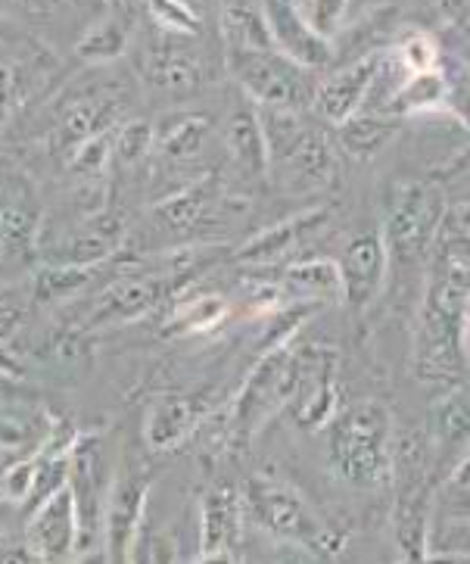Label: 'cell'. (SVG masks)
<instances>
[{"label":"cell","mask_w":470,"mask_h":564,"mask_svg":"<svg viewBox=\"0 0 470 564\" xmlns=\"http://www.w3.org/2000/svg\"><path fill=\"white\" fill-rule=\"evenodd\" d=\"M470 310V240L439 235L430 250L427 291L417 322L415 371L420 381L452 383L464 365V315Z\"/></svg>","instance_id":"obj_1"},{"label":"cell","mask_w":470,"mask_h":564,"mask_svg":"<svg viewBox=\"0 0 470 564\" xmlns=\"http://www.w3.org/2000/svg\"><path fill=\"white\" fill-rule=\"evenodd\" d=\"M240 492L247 524L259 533L289 549H299L306 558H334L343 549V530L334 528L287 477L259 471L243 484Z\"/></svg>","instance_id":"obj_2"},{"label":"cell","mask_w":470,"mask_h":564,"mask_svg":"<svg viewBox=\"0 0 470 564\" xmlns=\"http://www.w3.org/2000/svg\"><path fill=\"white\" fill-rule=\"evenodd\" d=\"M327 455L334 474L359 490H383L396 480L393 412L378 400L352 402L330 421Z\"/></svg>","instance_id":"obj_3"},{"label":"cell","mask_w":470,"mask_h":564,"mask_svg":"<svg viewBox=\"0 0 470 564\" xmlns=\"http://www.w3.org/2000/svg\"><path fill=\"white\" fill-rule=\"evenodd\" d=\"M225 69L255 107L303 112L315 104L318 85L311 82V69L277 47H225Z\"/></svg>","instance_id":"obj_4"},{"label":"cell","mask_w":470,"mask_h":564,"mask_svg":"<svg viewBox=\"0 0 470 564\" xmlns=\"http://www.w3.org/2000/svg\"><path fill=\"white\" fill-rule=\"evenodd\" d=\"M446 206L449 200L430 182H398L390 187L380 228L390 250V265H417L420 259H430Z\"/></svg>","instance_id":"obj_5"},{"label":"cell","mask_w":470,"mask_h":564,"mask_svg":"<svg viewBox=\"0 0 470 564\" xmlns=\"http://www.w3.org/2000/svg\"><path fill=\"white\" fill-rule=\"evenodd\" d=\"M296 378H299V346L281 344L269 349L237 397L228 434L237 443H250L269 424V419L287 409L296 390Z\"/></svg>","instance_id":"obj_6"},{"label":"cell","mask_w":470,"mask_h":564,"mask_svg":"<svg viewBox=\"0 0 470 564\" xmlns=\"http://www.w3.org/2000/svg\"><path fill=\"white\" fill-rule=\"evenodd\" d=\"M112 462L103 434H78L69 453V490L78 511V558L103 546V514H107Z\"/></svg>","instance_id":"obj_7"},{"label":"cell","mask_w":470,"mask_h":564,"mask_svg":"<svg viewBox=\"0 0 470 564\" xmlns=\"http://www.w3.org/2000/svg\"><path fill=\"white\" fill-rule=\"evenodd\" d=\"M153 471L146 468L144 458L125 455L109 487L107 514H103V558L107 562H131L138 546V536L144 528L146 502L153 492Z\"/></svg>","instance_id":"obj_8"},{"label":"cell","mask_w":470,"mask_h":564,"mask_svg":"<svg viewBox=\"0 0 470 564\" xmlns=\"http://www.w3.org/2000/svg\"><path fill=\"white\" fill-rule=\"evenodd\" d=\"M190 274V253L168 256L165 269H144V272H125L112 281L107 291L97 296V306L88 315V328H119L144 318L165 300L172 284Z\"/></svg>","instance_id":"obj_9"},{"label":"cell","mask_w":470,"mask_h":564,"mask_svg":"<svg viewBox=\"0 0 470 564\" xmlns=\"http://www.w3.org/2000/svg\"><path fill=\"white\" fill-rule=\"evenodd\" d=\"M141 75L165 97H190L216 78L206 51L197 47V37L168 35L160 29H153L141 51Z\"/></svg>","instance_id":"obj_10"},{"label":"cell","mask_w":470,"mask_h":564,"mask_svg":"<svg viewBox=\"0 0 470 564\" xmlns=\"http://www.w3.org/2000/svg\"><path fill=\"white\" fill-rule=\"evenodd\" d=\"M340 352L330 346H299V378L293 400L287 402L289 415L299 431L318 434L340 415Z\"/></svg>","instance_id":"obj_11"},{"label":"cell","mask_w":470,"mask_h":564,"mask_svg":"<svg viewBox=\"0 0 470 564\" xmlns=\"http://www.w3.org/2000/svg\"><path fill=\"white\" fill-rule=\"evenodd\" d=\"M412 462L393 506V533H396L398 555L405 562H427L430 549V514H434V484H430V453L420 449H398Z\"/></svg>","instance_id":"obj_12"},{"label":"cell","mask_w":470,"mask_h":564,"mask_svg":"<svg viewBox=\"0 0 470 564\" xmlns=\"http://www.w3.org/2000/svg\"><path fill=\"white\" fill-rule=\"evenodd\" d=\"M122 119H125V91H119L116 85L103 82V85H94V88L73 94L59 107L51 141H54L56 150L73 153L75 147L91 141L97 134L116 131L122 126Z\"/></svg>","instance_id":"obj_13"},{"label":"cell","mask_w":470,"mask_h":564,"mask_svg":"<svg viewBox=\"0 0 470 564\" xmlns=\"http://www.w3.org/2000/svg\"><path fill=\"white\" fill-rule=\"evenodd\" d=\"M247 528L243 492L221 480L203 492L197 509V562H231Z\"/></svg>","instance_id":"obj_14"},{"label":"cell","mask_w":470,"mask_h":564,"mask_svg":"<svg viewBox=\"0 0 470 564\" xmlns=\"http://www.w3.org/2000/svg\"><path fill=\"white\" fill-rule=\"evenodd\" d=\"M259 3H262V17L269 25L272 44L281 54H287L311 73H321L330 66L334 41L308 22L299 0H259Z\"/></svg>","instance_id":"obj_15"},{"label":"cell","mask_w":470,"mask_h":564,"mask_svg":"<svg viewBox=\"0 0 470 564\" xmlns=\"http://www.w3.org/2000/svg\"><path fill=\"white\" fill-rule=\"evenodd\" d=\"M470 449V381L446 383L427 412V453L436 471H449Z\"/></svg>","instance_id":"obj_16"},{"label":"cell","mask_w":470,"mask_h":564,"mask_svg":"<svg viewBox=\"0 0 470 564\" xmlns=\"http://www.w3.org/2000/svg\"><path fill=\"white\" fill-rule=\"evenodd\" d=\"M25 549L35 562L78 558V511L69 484L32 509V518L25 524Z\"/></svg>","instance_id":"obj_17"},{"label":"cell","mask_w":470,"mask_h":564,"mask_svg":"<svg viewBox=\"0 0 470 564\" xmlns=\"http://www.w3.org/2000/svg\"><path fill=\"white\" fill-rule=\"evenodd\" d=\"M221 147H225L228 169L234 172L240 182H265V175L272 169V156H269L265 128H262V119H259L253 100L250 104L240 100L234 110L228 112L225 128H221Z\"/></svg>","instance_id":"obj_18"},{"label":"cell","mask_w":470,"mask_h":564,"mask_svg":"<svg viewBox=\"0 0 470 564\" xmlns=\"http://www.w3.org/2000/svg\"><path fill=\"white\" fill-rule=\"evenodd\" d=\"M390 272V250L380 231H359L346 243L340 259L343 274V303L352 312H364L378 300L380 288Z\"/></svg>","instance_id":"obj_19"},{"label":"cell","mask_w":470,"mask_h":564,"mask_svg":"<svg viewBox=\"0 0 470 564\" xmlns=\"http://www.w3.org/2000/svg\"><path fill=\"white\" fill-rule=\"evenodd\" d=\"M221 200H225V187L216 172H206L197 182L184 184L182 191L153 203L150 221L163 237H187L212 216V209Z\"/></svg>","instance_id":"obj_20"},{"label":"cell","mask_w":470,"mask_h":564,"mask_svg":"<svg viewBox=\"0 0 470 564\" xmlns=\"http://www.w3.org/2000/svg\"><path fill=\"white\" fill-rule=\"evenodd\" d=\"M380 54L383 51H371V54L359 56L356 63H349L343 69L330 73L325 82H318L315 110L321 112L327 126H343L346 119H352L356 112L364 110L371 85H374V75H378Z\"/></svg>","instance_id":"obj_21"},{"label":"cell","mask_w":470,"mask_h":564,"mask_svg":"<svg viewBox=\"0 0 470 564\" xmlns=\"http://www.w3.org/2000/svg\"><path fill=\"white\" fill-rule=\"evenodd\" d=\"M206 415V400L190 393H163L146 405L144 443L150 453H168L182 446Z\"/></svg>","instance_id":"obj_22"},{"label":"cell","mask_w":470,"mask_h":564,"mask_svg":"<svg viewBox=\"0 0 470 564\" xmlns=\"http://www.w3.org/2000/svg\"><path fill=\"white\" fill-rule=\"evenodd\" d=\"M327 219H330L327 206H315V209H306L299 216H289V219L277 221L272 228L250 237L240 250H234V259L237 262H247V265H269L274 259L289 253L293 247L306 243L315 231H321Z\"/></svg>","instance_id":"obj_23"},{"label":"cell","mask_w":470,"mask_h":564,"mask_svg":"<svg viewBox=\"0 0 470 564\" xmlns=\"http://www.w3.org/2000/svg\"><path fill=\"white\" fill-rule=\"evenodd\" d=\"M141 10H144V3H107L103 17L94 19L85 29V35L78 37L75 54L85 63H97V66L122 56L134 37V29H138L134 22H138Z\"/></svg>","instance_id":"obj_24"},{"label":"cell","mask_w":470,"mask_h":564,"mask_svg":"<svg viewBox=\"0 0 470 564\" xmlns=\"http://www.w3.org/2000/svg\"><path fill=\"white\" fill-rule=\"evenodd\" d=\"M281 293L287 300H296L303 306H325V303H337L343 300V274H340V262L334 259H303L293 262L281 274Z\"/></svg>","instance_id":"obj_25"},{"label":"cell","mask_w":470,"mask_h":564,"mask_svg":"<svg viewBox=\"0 0 470 564\" xmlns=\"http://www.w3.org/2000/svg\"><path fill=\"white\" fill-rule=\"evenodd\" d=\"M212 119L206 112H172L156 126V153L168 165H190L206 153Z\"/></svg>","instance_id":"obj_26"},{"label":"cell","mask_w":470,"mask_h":564,"mask_svg":"<svg viewBox=\"0 0 470 564\" xmlns=\"http://www.w3.org/2000/svg\"><path fill=\"white\" fill-rule=\"evenodd\" d=\"M51 431V415L29 400L0 402V453H37Z\"/></svg>","instance_id":"obj_27"},{"label":"cell","mask_w":470,"mask_h":564,"mask_svg":"<svg viewBox=\"0 0 470 564\" xmlns=\"http://www.w3.org/2000/svg\"><path fill=\"white\" fill-rule=\"evenodd\" d=\"M396 116L362 110L356 112L352 119H346L343 126H337V141H340V150H346L349 156L371 160L396 138Z\"/></svg>","instance_id":"obj_28"},{"label":"cell","mask_w":470,"mask_h":564,"mask_svg":"<svg viewBox=\"0 0 470 564\" xmlns=\"http://www.w3.org/2000/svg\"><path fill=\"white\" fill-rule=\"evenodd\" d=\"M446 100H449V82L439 69H430V73L412 75L383 112H390L396 119L398 116H417V112L442 110Z\"/></svg>","instance_id":"obj_29"},{"label":"cell","mask_w":470,"mask_h":564,"mask_svg":"<svg viewBox=\"0 0 470 564\" xmlns=\"http://www.w3.org/2000/svg\"><path fill=\"white\" fill-rule=\"evenodd\" d=\"M94 265H69V262H51L35 274L32 281V293L37 303H63L73 300V293H78L88 281H91Z\"/></svg>","instance_id":"obj_30"},{"label":"cell","mask_w":470,"mask_h":564,"mask_svg":"<svg viewBox=\"0 0 470 564\" xmlns=\"http://www.w3.org/2000/svg\"><path fill=\"white\" fill-rule=\"evenodd\" d=\"M228 318V303L221 296H197L187 300L168 318V337H187V334H206V330L218 328Z\"/></svg>","instance_id":"obj_31"},{"label":"cell","mask_w":470,"mask_h":564,"mask_svg":"<svg viewBox=\"0 0 470 564\" xmlns=\"http://www.w3.org/2000/svg\"><path fill=\"white\" fill-rule=\"evenodd\" d=\"M144 13L153 22V29L168 35L199 37L206 29V17H199L184 0H144Z\"/></svg>","instance_id":"obj_32"},{"label":"cell","mask_w":470,"mask_h":564,"mask_svg":"<svg viewBox=\"0 0 470 564\" xmlns=\"http://www.w3.org/2000/svg\"><path fill=\"white\" fill-rule=\"evenodd\" d=\"M156 150V126L131 119L112 131V160L125 169H134L150 160V153Z\"/></svg>","instance_id":"obj_33"},{"label":"cell","mask_w":470,"mask_h":564,"mask_svg":"<svg viewBox=\"0 0 470 564\" xmlns=\"http://www.w3.org/2000/svg\"><path fill=\"white\" fill-rule=\"evenodd\" d=\"M35 216L22 203H0V259L19 253L35 237Z\"/></svg>","instance_id":"obj_34"},{"label":"cell","mask_w":470,"mask_h":564,"mask_svg":"<svg viewBox=\"0 0 470 564\" xmlns=\"http://www.w3.org/2000/svg\"><path fill=\"white\" fill-rule=\"evenodd\" d=\"M37 468H41L37 453L19 455L13 465H7V471L0 474V499L10 506H29L35 496Z\"/></svg>","instance_id":"obj_35"},{"label":"cell","mask_w":470,"mask_h":564,"mask_svg":"<svg viewBox=\"0 0 470 564\" xmlns=\"http://www.w3.org/2000/svg\"><path fill=\"white\" fill-rule=\"evenodd\" d=\"M439 506L452 518H470V449L446 471Z\"/></svg>","instance_id":"obj_36"},{"label":"cell","mask_w":470,"mask_h":564,"mask_svg":"<svg viewBox=\"0 0 470 564\" xmlns=\"http://www.w3.org/2000/svg\"><path fill=\"white\" fill-rule=\"evenodd\" d=\"M109 163H112V131L97 134V138L78 144L69 153V169L81 178H100L109 169Z\"/></svg>","instance_id":"obj_37"},{"label":"cell","mask_w":470,"mask_h":564,"mask_svg":"<svg viewBox=\"0 0 470 564\" xmlns=\"http://www.w3.org/2000/svg\"><path fill=\"white\" fill-rule=\"evenodd\" d=\"M396 56L408 75L439 69V47L427 32H408L396 44Z\"/></svg>","instance_id":"obj_38"},{"label":"cell","mask_w":470,"mask_h":564,"mask_svg":"<svg viewBox=\"0 0 470 564\" xmlns=\"http://www.w3.org/2000/svg\"><path fill=\"white\" fill-rule=\"evenodd\" d=\"M346 7H349V0H308L306 17L321 35L334 41V35L343 29Z\"/></svg>","instance_id":"obj_39"},{"label":"cell","mask_w":470,"mask_h":564,"mask_svg":"<svg viewBox=\"0 0 470 564\" xmlns=\"http://www.w3.org/2000/svg\"><path fill=\"white\" fill-rule=\"evenodd\" d=\"M25 91V75L17 63H0V116L17 110Z\"/></svg>","instance_id":"obj_40"},{"label":"cell","mask_w":470,"mask_h":564,"mask_svg":"<svg viewBox=\"0 0 470 564\" xmlns=\"http://www.w3.org/2000/svg\"><path fill=\"white\" fill-rule=\"evenodd\" d=\"M424 10L439 25L458 29L470 17V0H424Z\"/></svg>","instance_id":"obj_41"},{"label":"cell","mask_w":470,"mask_h":564,"mask_svg":"<svg viewBox=\"0 0 470 564\" xmlns=\"http://www.w3.org/2000/svg\"><path fill=\"white\" fill-rule=\"evenodd\" d=\"M439 235L468 237L470 240V200H458L446 206V216L439 225Z\"/></svg>","instance_id":"obj_42"},{"label":"cell","mask_w":470,"mask_h":564,"mask_svg":"<svg viewBox=\"0 0 470 564\" xmlns=\"http://www.w3.org/2000/svg\"><path fill=\"white\" fill-rule=\"evenodd\" d=\"M19 328H22V310H19L13 300H3L0 296V340L10 344L19 334Z\"/></svg>","instance_id":"obj_43"},{"label":"cell","mask_w":470,"mask_h":564,"mask_svg":"<svg viewBox=\"0 0 470 564\" xmlns=\"http://www.w3.org/2000/svg\"><path fill=\"white\" fill-rule=\"evenodd\" d=\"M35 393L22 383V378H13V375H0V402L10 400H32Z\"/></svg>","instance_id":"obj_44"},{"label":"cell","mask_w":470,"mask_h":564,"mask_svg":"<svg viewBox=\"0 0 470 564\" xmlns=\"http://www.w3.org/2000/svg\"><path fill=\"white\" fill-rule=\"evenodd\" d=\"M0 375H13V378H22V362L17 356L7 349V344L0 340Z\"/></svg>","instance_id":"obj_45"},{"label":"cell","mask_w":470,"mask_h":564,"mask_svg":"<svg viewBox=\"0 0 470 564\" xmlns=\"http://www.w3.org/2000/svg\"><path fill=\"white\" fill-rule=\"evenodd\" d=\"M464 340L470 344V310H468V315H464Z\"/></svg>","instance_id":"obj_46"},{"label":"cell","mask_w":470,"mask_h":564,"mask_svg":"<svg viewBox=\"0 0 470 564\" xmlns=\"http://www.w3.org/2000/svg\"><path fill=\"white\" fill-rule=\"evenodd\" d=\"M107 3H144V0H103V7Z\"/></svg>","instance_id":"obj_47"},{"label":"cell","mask_w":470,"mask_h":564,"mask_svg":"<svg viewBox=\"0 0 470 564\" xmlns=\"http://www.w3.org/2000/svg\"><path fill=\"white\" fill-rule=\"evenodd\" d=\"M54 3H88V0H54Z\"/></svg>","instance_id":"obj_48"},{"label":"cell","mask_w":470,"mask_h":564,"mask_svg":"<svg viewBox=\"0 0 470 564\" xmlns=\"http://www.w3.org/2000/svg\"><path fill=\"white\" fill-rule=\"evenodd\" d=\"M464 66H468V69H470V47H468V51H464Z\"/></svg>","instance_id":"obj_49"},{"label":"cell","mask_w":470,"mask_h":564,"mask_svg":"<svg viewBox=\"0 0 470 564\" xmlns=\"http://www.w3.org/2000/svg\"><path fill=\"white\" fill-rule=\"evenodd\" d=\"M3 521H7V518H3V509H0V533H3Z\"/></svg>","instance_id":"obj_50"}]
</instances>
